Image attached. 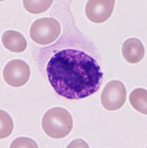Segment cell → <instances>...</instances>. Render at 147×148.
<instances>
[{"mask_svg": "<svg viewBox=\"0 0 147 148\" xmlns=\"http://www.w3.org/2000/svg\"><path fill=\"white\" fill-rule=\"evenodd\" d=\"M48 81L59 96L79 99L100 89L103 73L97 62L83 51L66 49L50 59L46 68Z\"/></svg>", "mask_w": 147, "mask_h": 148, "instance_id": "obj_1", "label": "cell"}, {"mask_svg": "<svg viewBox=\"0 0 147 148\" xmlns=\"http://www.w3.org/2000/svg\"><path fill=\"white\" fill-rule=\"evenodd\" d=\"M42 127L45 133L51 138H64L72 130V116L65 108H51L46 111L42 117Z\"/></svg>", "mask_w": 147, "mask_h": 148, "instance_id": "obj_2", "label": "cell"}, {"mask_svg": "<svg viewBox=\"0 0 147 148\" xmlns=\"http://www.w3.org/2000/svg\"><path fill=\"white\" fill-rule=\"evenodd\" d=\"M61 27L55 18L44 17L33 22L30 28V36L37 44L47 45L59 37Z\"/></svg>", "mask_w": 147, "mask_h": 148, "instance_id": "obj_3", "label": "cell"}, {"mask_svg": "<svg viewBox=\"0 0 147 148\" xmlns=\"http://www.w3.org/2000/svg\"><path fill=\"white\" fill-rule=\"evenodd\" d=\"M103 106L108 110H117L123 107L126 99V89L124 83L112 80L106 84L100 96Z\"/></svg>", "mask_w": 147, "mask_h": 148, "instance_id": "obj_4", "label": "cell"}, {"mask_svg": "<svg viewBox=\"0 0 147 148\" xmlns=\"http://www.w3.org/2000/svg\"><path fill=\"white\" fill-rule=\"evenodd\" d=\"M30 76V67L25 61L21 59H14L9 62L3 71L5 82L14 88H19L26 84Z\"/></svg>", "mask_w": 147, "mask_h": 148, "instance_id": "obj_5", "label": "cell"}, {"mask_svg": "<svg viewBox=\"0 0 147 148\" xmlns=\"http://www.w3.org/2000/svg\"><path fill=\"white\" fill-rule=\"evenodd\" d=\"M115 3V0H89L86 5V16L95 23L106 22L112 15Z\"/></svg>", "mask_w": 147, "mask_h": 148, "instance_id": "obj_6", "label": "cell"}, {"mask_svg": "<svg viewBox=\"0 0 147 148\" xmlns=\"http://www.w3.org/2000/svg\"><path fill=\"white\" fill-rule=\"evenodd\" d=\"M144 53L142 42L136 38L126 39L122 47V53L124 59L131 64L138 63L144 58Z\"/></svg>", "mask_w": 147, "mask_h": 148, "instance_id": "obj_7", "label": "cell"}, {"mask_svg": "<svg viewBox=\"0 0 147 148\" xmlns=\"http://www.w3.org/2000/svg\"><path fill=\"white\" fill-rule=\"evenodd\" d=\"M2 44L8 51L14 53H21L26 51L27 41L22 34L15 30L5 31L2 36Z\"/></svg>", "mask_w": 147, "mask_h": 148, "instance_id": "obj_8", "label": "cell"}, {"mask_svg": "<svg viewBox=\"0 0 147 148\" xmlns=\"http://www.w3.org/2000/svg\"><path fill=\"white\" fill-rule=\"evenodd\" d=\"M132 106L141 113L147 114V90L144 88H136L129 95Z\"/></svg>", "mask_w": 147, "mask_h": 148, "instance_id": "obj_9", "label": "cell"}, {"mask_svg": "<svg viewBox=\"0 0 147 148\" xmlns=\"http://www.w3.org/2000/svg\"><path fill=\"white\" fill-rule=\"evenodd\" d=\"M52 3L53 1L51 0H41V1L24 0L23 1L24 7L26 10L34 14H38L46 11Z\"/></svg>", "mask_w": 147, "mask_h": 148, "instance_id": "obj_10", "label": "cell"}, {"mask_svg": "<svg viewBox=\"0 0 147 148\" xmlns=\"http://www.w3.org/2000/svg\"><path fill=\"white\" fill-rule=\"evenodd\" d=\"M1 116V131H0V138H5L9 136L14 129V123L10 115L3 110L0 111Z\"/></svg>", "mask_w": 147, "mask_h": 148, "instance_id": "obj_11", "label": "cell"}, {"mask_svg": "<svg viewBox=\"0 0 147 148\" xmlns=\"http://www.w3.org/2000/svg\"><path fill=\"white\" fill-rule=\"evenodd\" d=\"M11 148H20V147H34L37 148L38 145L35 141L31 138H26V137H20L17 138L12 141L10 145Z\"/></svg>", "mask_w": 147, "mask_h": 148, "instance_id": "obj_12", "label": "cell"}]
</instances>
